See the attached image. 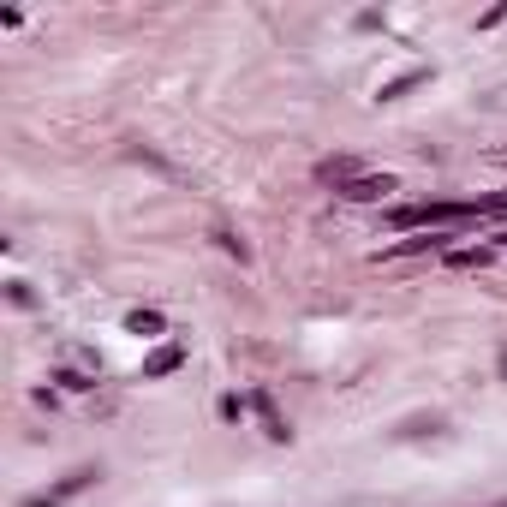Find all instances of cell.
I'll return each instance as SVG.
<instances>
[{
  "instance_id": "1",
  "label": "cell",
  "mask_w": 507,
  "mask_h": 507,
  "mask_svg": "<svg viewBox=\"0 0 507 507\" xmlns=\"http://www.w3.org/2000/svg\"><path fill=\"white\" fill-rule=\"evenodd\" d=\"M96 478H102L96 466H72V471H66V478H60L54 489H42V495H30V502H19V507H66L72 495H84V489L96 484Z\"/></svg>"
},
{
  "instance_id": "2",
  "label": "cell",
  "mask_w": 507,
  "mask_h": 507,
  "mask_svg": "<svg viewBox=\"0 0 507 507\" xmlns=\"http://www.w3.org/2000/svg\"><path fill=\"white\" fill-rule=\"evenodd\" d=\"M334 192L347 197V203H376V197L394 192V179L388 174H358V179H347V185H334Z\"/></svg>"
},
{
  "instance_id": "3",
  "label": "cell",
  "mask_w": 507,
  "mask_h": 507,
  "mask_svg": "<svg viewBox=\"0 0 507 507\" xmlns=\"http://www.w3.org/2000/svg\"><path fill=\"white\" fill-rule=\"evenodd\" d=\"M251 412H257V418H263V436H269V442H293V429H287V418L274 412L269 388H257V394H251Z\"/></svg>"
},
{
  "instance_id": "4",
  "label": "cell",
  "mask_w": 507,
  "mask_h": 507,
  "mask_svg": "<svg viewBox=\"0 0 507 507\" xmlns=\"http://www.w3.org/2000/svg\"><path fill=\"white\" fill-rule=\"evenodd\" d=\"M418 84H429V66H412V72H400V78L382 84V102H400L406 90H418Z\"/></svg>"
},
{
  "instance_id": "5",
  "label": "cell",
  "mask_w": 507,
  "mask_h": 507,
  "mask_svg": "<svg viewBox=\"0 0 507 507\" xmlns=\"http://www.w3.org/2000/svg\"><path fill=\"white\" fill-rule=\"evenodd\" d=\"M179 358H185L179 347H161V352H150V358H143V376H168V371H179Z\"/></svg>"
},
{
  "instance_id": "6",
  "label": "cell",
  "mask_w": 507,
  "mask_h": 507,
  "mask_svg": "<svg viewBox=\"0 0 507 507\" xmlns=\"http://www.w3.org/2000/svg\"><path fill=\"white\" fill-rule=\"evenodd\" d=\"M126 329L143 334V340H156V334H161V311H132V316H126Z\"/></svg>"
},
{
  "instance_id": "7",
  "label": "cell",
  "mask_w": 507,
  "mask_h": 507,
  "mask_svg": "<svg viewBox=\"0 0 507 507\" xmlns=\"http://www.w3.org/2000/svg\"><path fill=\"white\" fill-rule=\"evenodd\" d=\"M436 245H448V233H429V239H406V245H388L382 257H412V251H436Z\"/></svg>"
},
{
  "instance_id": "8",
  "label": "cell",
  "mask_w": 507,
  "mask_h": 507,
  "mask_svg": "<svg viewBox=\"0 0 507 507\" xmlns=\"http://www.w3.org/2000/svg\"><path fill=\"white\" fill-rule=\"evenodd\" d=\"M436 429H442V418H406L400 436H436Z\"/></svg>"
},
{
  "instance_id": "9",
  "label": "cell",
  "mask_w": 507,
  "mask_h": 507,
  "mask_svg": "<svg viewBox=\"0 0 507 507\" xmlns=\"http://www.w3.org/2000/svg\"><path fill=\"white\" fill-rule=\"evenodd\" d=\"M6 298H12V305H24V311H30V305H37V293H30V287H24V281H6Z\"/></svg>"
},
{
  "instance_id": "10",
  "label": "cell",
  "mask_w": 507,
  "mask_h": 507,
  "mask_svg": "<svg viewBox=\"0 0 507 507\" xmlns=\"http://www.w3.org/2000/svg\"><path fill=\"white\" fill-rule=\"evenodd\" d=\"M454 263H460V269H484L489 251H454Z\"/></svg>"
},
{
  "instance_id": "11",
  "label": "cell",
  "mask_w": 507,
  "mask_h": 507,
  "mask_svg": "<svg viewBox=\"0 0 507 507\" xmlns=\"http://www.w3.org/2000/svg\"><path fill=\"white\" fill-rule=\"evenodd\" d=\"M489 507H507V502H489Z\"/></svg>"
}]
</instances>
